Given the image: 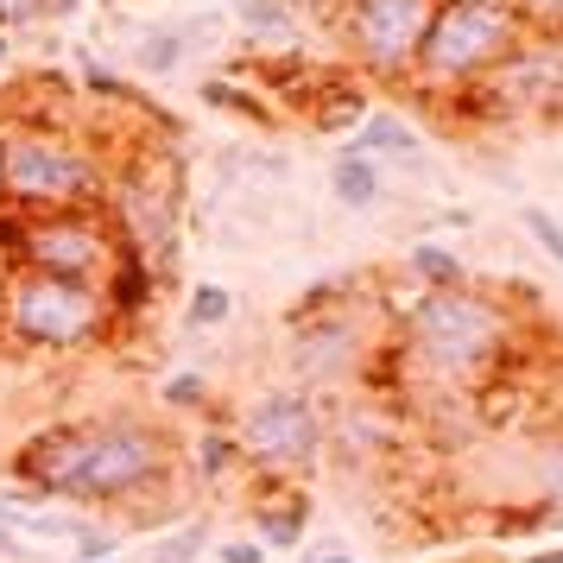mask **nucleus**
I'll return each mask as SVG.
<instances>
[{
	"label": "nucleus",
	"instance_id": "obj_14",
	"mask_svg": "<svg viewBox=\"0 0 563 563\" xmlns=\"http://www.w3.org/2000/svg\"><path fill=\"white\" fill-rule=\"evenodd\" d=\"M247 512H254V538L266 551H298L310 532V500L291 482H266V494Z\"/></svg>",
	"mask_w": 563,
	"mask_h": 563
},
{
	"label": "nucleus",
	"instance_id": "obj_23",
	"mask_svg": "<svg viewBox=\"0 0 563 563\" xmlns=\"http://www.w3.org/2000/svg\"><path fill=\"white\" fill-rule=\"evenodd\" d=\"M158 406L172 411V418H184V411H190V418H216V386L184 367V374H172V380L158 386Z\"/></svg>",
	"mask_w": 563,
	"mask_h": 563
},
{
	"label": "nucleus",
	"instance_id": "obj_17",
	"mask_svg": "<svg viewBox=\"0 0 563 563\" xmlns=\"http://www.w3.org/2000/svg\"><path fill=\"white\" fill-rule=\"evenodd\" d=\"M234 20H241V32L254 38V45H266V52H298V13H291V0H234Z\"/></svg>",
	"mask_w": 563,
	"mask_h": 563
},
{
	"label": "nucleus",
	"instance_id": "obj_31",
	"mask_svg": "<svg viewBox=\"0 0 563 563\" xmlns=\"http://www.w3.org/2000/svg\"><path fill=\"white\" fill-rule=\"evenodd\" d=\"M335 7H342V0H291V13H298V20H305V13H330V20H335Z\"/></svg>",
	"mask_w": 563,
	"mask_h": 563
},
{
	"label": "nucleus",
	"instance_id": "obj_3",
	"mask_svg": "<svg viewBox=\"0 0 563 563\" xmlns=\"http://www.w3.org/2000/svg\"><path fill=\"white\" fill-rule=\"evenodd\" d=\"M114 172L82 133L57 121L0 128V209H108Z\"/></svg>",
	"mask_w": 563,
	"mask_h": 563
},
{
	"label": "nucleus",
	"instance_id": "obj_24",
	"mask_svg": "<svg viewBox=\"0 0 563 563\" xmlns=\"http://www.w3.org/2000/svg\"><path fill=\"white\" fill-rule=\"evenodd\" d=\"M367 96H361V89H349V82H335L330 96H323V102L310 108V128L317 133H342V128H361V114H367Z\"/></svg>",
	"mask_w": 563,
	"mask_h": 563
},
{
	"label": "nucleus",
	"instance_id": "obj_11",
	"mask_svg": "<svg viewBox=\"0 0 563 563\" xmlns=\"http://www.w3.org/2000/svg\"><path fill=\"white\" fill-rule=\"evenodd\" d=\"M82 456H89V418H57L45 431H32L13 456H7V475L20 494L32 500H57L70 507L77 494V475H82Z\"/></svg>",
	"mask_w": 563,
	"mask_h": 563
},
{
	"label": "nucleus",
	"instance_id": "obj_26",
	"mask_svg": "<svg viewBox=\"0 0 563 563\" xmlns=\"http://www.w3.org/2000/svg\"><path fill=\"white\" fill-rule=\"evenodd\" d=\"M519 229H526V234L538 241V254H544V260H558V266H563V222L551 216V209L526 203V209H519Z\"/></svg>",
	"mask_w": 563,
	"mask_h": 563
},
{
	"label": "nucleus",
	"instance_id": "obj_9",
	"mask_svg": "<svg viewBox=\"0 0 563 563\" xmlns=\"http://www.w3.org/2000/svg\"><path fill=\"white\" fill-rule=\"evenodd\" d=\"M450 108L462 114H482V121H538V114H558L563 108V38H519V52L482 77L468 96H456Z\"/></svg>",
	"mask_w": 563,
	"mask_h": 563
},
{
	"label": "nucleus",
	"instance_id": "obj_25",
	"mask_svg": "<svg viewBox=\"0 0 563 563\" xmlns=\"http://www.w3.org/2000/svg\"><path fill=\"white\" fill-rule=\"evenodd\" d=\"M216 172H222V178H260V184H285V172H291V165H285L279 153H241V146H234V153H222V158H216Z\"/></svg>",
	"mask_w": 563,
	"mask_h": 563
},
{
	"label": "nucleus",
	"instance_id": "obj_6",
	"mask_svg": "<svg viewBox=\"0 0 563 563\" xmlns=\"http://www.w3.org/2000/svg\"><path fill=\"white\" fill-rule=\"evenodd\" d=\"M121 254L108 209H0V266L102 285Z\"/></svg>",
	"mask_w": 563,
	"mask_h": 563
},
{
	"label": "nucleus",
	"instance_id": "obj_27",
	"mask_svg": "<svg viewBox=\"0 0 563 563\" xmlns=\"http://www.w3.org/2000/svg\"><path fill=\"white\" fill-rule=\"evenodd\" d=\"M532 38H563V0H507Z\"/></svg>",
	"mask_w": 563,
	"mask_h": 563
},
{
	"label": "nucleus",
	"instance_id": "obj_15",
	"mask_svg": "<svg viewBox=\"0 0 563 563\" xmlns=\"http://www.w3.org/2000/svg\"><path fill=\"white\" fill-rule=\"evenodd\" d=\"M330 197L342 209H355V216H374V209H386V172L374 158H361L355 146H335L330 153Z\"/></svg>",
	"mask_w": 563,
	"mask_h": 563
},
{
	"label": "nucleus",
	"instance_id": "obj_34",
	"mask_svg": "<svg viewBox=\"0 0 563 563\" xmlns=\"http://www.w3.org/2000/svg\"><path fill=\"white\" fill-rule=\"evenodd\" d=\"M526 563H563V544L558 551H538V558H526Z\"/></svg>",
	"mask_w": 563,
	"mask_h": 563
},
{
	"label": "nucleus",
	"instance_id": "obj_12",
	"mask_svg": "<svg viewBox=\"0 0 563 563\" xmlns=\"http://www.w3.org/2000/svg\"><path fill=\"white\" fill-rule=\"evenodd\" d=\"M102 298L114 310V330H133L158 305V266L146 260V247L121 241V254H114V266H108V279H102Z\"/></svg>",
	"mask_w": 563,
	"mask_h": 563
},
{
	"label": "nucleus",
	"instance_id": "obj_16",
	"mask_svg": "<svg viewBox=\"0 0 563 563\" xmlns=\"http://www.w3.org/2000/svg\"><path fill=\"white\" fill-rule=\"evenodd\" d=\"M184 462L197 468V482H203V487H222V482H234V475L247 468V456H241V443H234L229 424H209V431H197L190 443H184Z\"/></svg>",
	"mask_w": 563,
	"mask_h": 563
},
{
	"label": "nucleus",
	"instance_id": "obj_35",
	"mask_svg": "<svg viewBox=\"0 0 563 563\" xmlns=\"http://www.w3.org/2000/svg\"><path fill=\"white\" fill-rule=\"evenodd\" d=\"M102 563H128V558H102Z\"/></svg>",
	"mask_w": 563,
	"mask_h": 563
},
{
	"label": "nucleus",
	"instance_id": "obj_4",
	"mask_svg": "<svg viewBox=\"0 0 563 563\" xmlns=\"http://www.w3.org/2000/svg\"><path fill=\"white\" fill-rule=\"evenodd\" d=\"M108 335H114V310H108L102 285L0 266V342L7 349L70 361V355L102 349Z\"/></svg>",
	"mask_w": 563,
	"mask_h": 563
},
{
	"label": "nucleus",
	"instance_id": "obj_33",
	"mask_svg": "<svg viewBox=\"0 0 563 563\" xmlns=\"http://www.w3.org/2000/svg\"><path fill=\"white\" fill-rule=\"evenodd\" d=\"M305 563H355L349 551H323V558H305Z\"/></svg>",
	"mask_w": 563,
	"mask_h": 563
},
{
	"label": "nucleus",
	"instance_id": "obj_10",
	"mask_svg": "<svg viewBox=\"0 0 563 563\" xmlns=\"http://www.w3.org/2000/svg\"><path fill=\"white\" fill-rule=\"evenodd\" d=\"M367 361H374V342L361 330V310L355 298L335 310H317L305 323H291V367L305 374V386H349L367 374Z\"/></svg>",
	"mask_w": 563,
	"mask_h": 563
},
{
	"label": "nucleus",
	"instance_id": "obj_29",
	"mask_svg": "<svg viewBox=\"0 0 563 563\" xmlns=\"http://www.w3.org/2000/svg\"><path fill=\"white\" fill-rule=\"evenodd\" d=\"M0 558H13V563H38V551H32V544H26L20 532H13L7 507H0Z\"/></svg>",
	"mask_w": 563,
	"mask_h": 563
},
{
	"label": "nucleus",
	"instance_id": "obj_22",
	"mask_svg": "<svg viewBox=\"0 0 563 563\" xmlns=\"http://www.w3.org/2000/svg\"><path fill=\"white\" fill-rule=\"evenodd\" d=\"M203 551H209V519H178V526L158 532L146 563H203Z\"/></svg>",
	"mask_w": 563,
	"mask_h": 563
},
{
	"label": "nucleus",
	"instance_id": "obj_8",
	"mask_svg": "<svg viewBox=\"0 0 563 563\" xmlns=\"http://www.w3.org/2000/svg\"><path fill=\"white\" fill-rule=\"evenodd\" d=\"M437 0H342L335 7V32H342V52L355 57L361 77L399 89L411 82L424 26H431Z\"/></svg>",
	"mask_w": 563,
	"mask_h": 563
},
{
	"label": "nucleus",
	"instance_id": "obj_7",
	"mask_svg": "<svg viewBox=\"0 0 563 563\" xmlns=\"http://www.w3.org/2000/svg\"><path fill=\"white\" fill-rule=\"evenodd\" d=\"M229 431L260 482H298L330 450V411L317 406L310 386H266Z\"/></svg>",
	"mask_w": 563,
	"mask_h": 563
},
{
	"label": "nucleus",
	"instance_id": "obj_28",
	"mask_svg": "<svg viewBox=\"0 0 563 563\" xmlns=\"http://www.w3.org/2000/svg\"><path fill=\"white\" fill-rule=\"evenodd\" d=\"M216 558H222V563H273V551H266L260 538H222V544H216Z\"/></svg>",
	"mask_w": 563,
	"mask_h": 563
},
{
	"label": "nucleus",
	"instance_id": "obj_20",
	"mask_svg": "<svg viewBox=\"0 0 563 563\" xmlns=\"http://www.w3.org/2000/svg\"><path fill=\"white\" fill-rule=\"evenodd\" d=\"M229 317H234V291L229 285H190V298H184V330L190 335H216V330H229Z\"/></svg>",
	"mask_w": 563,
	"mask_h": 563
},
{
	"label": "nucleus",
	"instance_id": "obj_5",
	"mask_svg": "<svg viewBox=\"0 0 563 563\" xmlns=\"http://www.w3.org/2000/svg\"><path fill=\"white\" fill-rule=\"evenodd\" d=\"M519 38H526V26H519V13L507 0H437L406 89L437 108H450L482 77H494L519 52Z\"/></svg>",
	"mask_w": 563,
	"mask_h": 563
},
{
	"label": "nucleus",
	"instance_id": "obj_18",
	"mask_svg": "<svg viewBox=\"0 0 563 563\" xmlns=\"http://www.w3.org/2000/svg\"><path fill=\"white\" fill-rule=\"evenodd\" d=\"M128 57H133V70L140 77H172L184 57H190V45H184V26L178 20H165V26H133V38H128Z\"/></svg>",
	"mask_w": 563,
	"mask_h": 563
},
{
	"label": "nucleus",
	"instance_id": "obj_19",
	"mask_svg": "<svg viewBox=\"0 0 563 563\" xmlns=\"http://www.w3.org/2000/svg\"><path fill=\"white\" fill-rule=\"evenodd\" d=\"M406 273L418 279V291H450V285H468V266H462L456 247H443V241H411L406 247Z\"/></svg>",
	"mask_w": 563,
	"mask_h": 563
},
{
	"label": "nucleus",
	"instance_id": "obj_21",
	"mask_svg": "<svg viewBox=\"0 0 563 563\" xmlns=\"http://www.w3.org/2000/svg\"><path fill=\"white\" fill-rule=\"evenodd\" d=\"M197 96H203V108L241 114V121H254V128H273V121H279V108L266 102V96H247V89H241V82H229V77H209Z\"/></svg>",
	"mask_w": 563,
	"mask_h": 563
},
{
	"label": "nucleus",
	"instance_id": "obj_32",
	"mask_svg": "<svg viewBox=\"0 0 563 563\" xmlns=\"http://www.w3.org/2000/svg\"><path fill=\"white\" fill-rule=\"evenodd\" d=\"M13 64V32H0V70Z\"/></svg>",
	"mask_w": 563,
	"mask_h": 563
},
{
	"label": "nucleus",
	"instance_id": "obj_1",
	"mask_svg": "<svg viewBox=\"0 0 563 563\" xmlns=\"http://www.w3.org/2000/svg\"><path fill=\"white\" fill-rule=\"evenodd\" d=\"M178 482H184V443L178 431L140 406L89 418V456H82L77 512H114L133 532L178 526Z\"/></svg>",
	"mask_w": 563,
	"mask_h": 563
},
{
	"label": "nucleus",
	"instance_id": "obj_13",
	"mask_svg": "<svg viewBox=\"0 0 563 563\" xmlns=\"http://www.w3.org/2000/svg\"><path fill=\"white\" fill-rule=\"evenodd\" d=\"M361 158H374V165H424V133L411 128L406 114H393V108H367L361 114L355 140H349Z\"/></svg>",
	"mask_w": 563,
	"mask_h": 563
},
{
	"label": "nucleus",
	"instance_id": "obj_2",
	"mask_svg": "<svg viewBox=\"0 0 563 563\" xmlns=\"http://www.w3.org/2000/svg\"><path fill=\"white\" fill-rule=\"evenodd\" d=\"M519 349V310L500 291L482 285H450V291H418L399 317V361L437 386H487Z\"/></svg>",
	"mask_w": 563,
	"mask_h": 563
},
{
	"label": "nucleus",
	"instance_id": "obj_30",
	"mask_svg": "<svg viewBox=\"0 0 563 563\" xmlns=\"http://www.w3.org/2000/svg\"><path fill=\"white\" fill-rule=\"evenodd\" d=\"M82 0H45V20H77Z\"/></svg>",
	"mask_w": 563,
	"mask_h": 563
}]
</instances>
